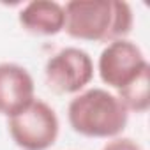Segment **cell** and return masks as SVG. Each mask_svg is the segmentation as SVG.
Wrapping results in <instances>:
<instances>
[{
	"label": "cell",
	"instance_id": "cell-1",
	"mask_svg": "<svg viewBox=\"0 0 150 150\" xmlns=\"http://www.w3.org/2000/svg\"><path fill=\"white\" fill-rule=\"evenodd\" d=\"M64 32L88 42H111L127 39L134 27V13L124 0H71L64 4Z\"/></svg>",
	"mask_w": 150,
	"mask_h": 150
},
{
	"label": "cell",
	"instance_id": "cell-2",
	"mask_svg": "<svg viewBox=\"0 0 150 150\" xmlns=\"http://www.w3.org/2000/svg\"><path fill=\"white\" fill-rule=\"evenodd\" d=\"M67 120L76 134L111 139L122 136L129 122V111L111 90L90 87L71 99L67 106Z\"/></svg>",
	"mask_w": 150,
	"mask_h": 150
},
{
	"label": "cell",
	"instance_id": "cell-3",
	"mask_svg": "<svg viewBox=\"0 0 150 150\" xmlns=\"http://www.w3.org/2000/svg\"><path fill=\"white\" fill-rule=\"evenodd\" d=\"M7 131L21 150H48L57 143L60 120L46 101L35 97L23 111L7 118Z\"/></svg>",
	"mask_w": 150,
	"mask_h": 150
},
{
	"label": "cell",
	"instance_id": "cell-4",
	"mask_svg": "<svg viewBox=\"0 0 150 150\" xmlns=\"http://www.w3.org/2000/svg\"><path fill=\"white\" fill-rule=\"evenodd\" d=\"M96 64L88 51L78 46H65L51 55L44 65V78L57 94H80L94 80Z\"/></svg>",
	"mask_w": 150,
	"mask_h": 150
},
{
	"label": "cell",
	"instance_id": "cell-5",
	"mask_svg": "<svg viewBox=\"0 0 150 150\" xmlns=\"http://www.w3.org/2000/svg\"><path fill=\"white\" fill-rule=\"evenodd\" d=\"M150 64L143 50L131 39H118L108 42L99 58L96 71L99 72L101 81L113 90L124 88Z\"/></svg>",
	"mask_w": 150,
	"mask_h": 150
},
{
	"label": "cell",
	"instance_id": "cell-6",
	"mask_svg": "<svg viewBox=\"0 0 150 150\" xmlns=\"http://www.w3.org/2000/svg\"><path fill=\"white\" fill-rule=\"evenodd\" d=\"M35 99V83L27 67L0 62V115L11 118Z\"/></svg>",
	"mask_w": 150,
	"mask_h": 150
},
{
	"label": "cell",
	"instance_id": "cell-7",
	"mask_svg": "<svg viewBox=\"0 0 150 150\" xmlns=\"http://www.w3.org/2000/svg\"><path fill=\"white\" fill-rule=\"evenodd\" d=\"M21 28L34 35H57L64 32L65 11L64 4L55 0H32L18 13Z\"/></svg>",
	"mask_w": 150,
	"mask_h": 150
},
{
	"label": "cell",
	"instance_id": "cell-8",
	"mask_svg": "<svg viewBox=\"0 0 150 150\" xmlns=\"http://www.w3.org/2000/svg\"><path fill=\"white\" fill-rule=\"evenodd\" d=\"M117 97L129 113H146L150 108V65L124 88L117 90Z\"/></svg>",
	"mask_w": 150,
	"mask_h": 150
},
{
	"label": "cell",
	"instance_id": "cell-9",
	"mask_svg": "<svg viewBox=\"0 0 150 150\" xmlns=\"http://www.w3.org/2000/svg\"><path fill=\"white\" fill-rule=\"evenodd\" d=\"M101 150H143V148H141V145H139L138 141H134L132 138L117 136V138L108 139Z\"/></svg>",
	"mask_w": 150,
	"mask_h": 150
}]
</instances>
